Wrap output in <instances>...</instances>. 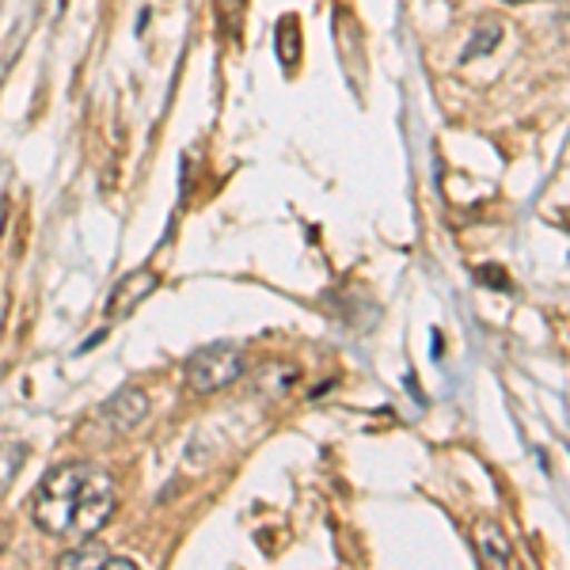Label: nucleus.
I'll list each match as a JSON object with an SVG mask.
<instances>
[{"mask_svg": "<svg viewBox=\"0 0 570 570\" xmlns=\"http://www.w3.org/2000/svg\"><path fill=\"white\" fill-rule=\"evenodd\" d=\"M145 415H149V395H145L141 389H122L115 392L110 400L99 407V426H107L110 434H130V430H137L145 422Z\"/></svg>", "mask_w": 570, "mask_h": 570, "instance_id": "7ed1b4c3", "label": "nucleus"}, {"mask_svg": "<svg viewBox=\"0 0 570 570\" xmlns=\"http://www.w3.org/2000/svg\"><path fill=\"white\" fill-rule=\"evenodd\" d=\"M499 39H502V27H499V23H483L480 31H475V39L468 42L464 61H472V58H483V53H491L494 46H499Z\"/></svg>", "mask_w": 570, "mask_h": 570, "instance_id": "6e6552de", "label": "nucleus"}, {"mask_svg": "<svg viewBox=\"0 0 570 570\" xmlns=\"http://www.w3.org/2000/svg\"><path fill=\"white\" fill-rule=\"evenodd\" d=\"M480 559L487 567H510L513 563V548L510 540H505V532L499 525H491V521H483L480 525Z\"/></svg>", "mask_w": 570, "mask_h": 570, "instance_id": "39448f33", "label": "nucleus"}, {"mask_svg": "<svg viewBox=\"0 0 570 570\" xmlns=\"http://www.w3.org/2000/svg\"><path fill=\"white\" fill-rule=\"evenodd\" d=\"M104 570H137V563H134V559H126V556H107Z\"/></svg>", "mask_w": 570, "mask_h": 570, "instance_id": "1a4fd4ad", "label": "nucleus"}, {"mask_svg": "<svg viewBox=\"0 0 570 570\" xmlns=\"http://www.w3.org/2000/svg\"><path fill=\"white\" fill-rule=\"evenodd\" d=\"M156 282L160 278H156L153 271H134L130 278L118 282L115 293H110V316H126V312H134L156 289Z\"/></svg>", "mask_w": 570, "mask_h": 570, "instance_id": "20e7f679", "label": "nucleus"}, {"mask_svg": "<svg viewBox=\"0 0 570 570\" xmlns=\"http://www.w3.org/2000/svg\"><path fill=\"white\" fill-rule=\"evenodd\" d=\"M27 464V449L23 445H0V494L16 483V475L23 472Z\"/></svg>", "mask_w": 570, "mask_h": 570, "instance_id": "0eeeda50", "label": "nucleus"}, {"mask_svg": "<svg viewBox=\"0 0 570 570\" xmlns=\"http://www.w3.org/2000/svg\"><path fill=\"white\" fill-rule=\"evenodd\" d=\"M505 4H525V0H505Z\"/></svg>", "mask_w": 570, "mask_h": 570, "instance_id": "9d476101", "label": "nucleus"}, {"mask_svg": "<svg viewBox=\"0 0 570 570\" xmlns=\"http://www.w3.org/2000/svg\"><path fill=\"white\" fill-rule=\"evenodd\" d=\"M118 487L99 464L53 468L31 499V518L53 540H88L115 518Z\"/></svg>", "mask_w": 570, "mask_h": 570, "instance_id": "f257e3e1", "label": "nucleus"}, {"mask_svg": "<svg viewBox=\"0 0 570 570\" xmlns=\"http://www.w3.org/2000/svg\"><path fill=\"white\" fill-rule=\"evenodd\" d=\"M244 370H247V362H244L240 346H233V343L202 346L187 362V389L198 395H217V392L233 389L244 376Z\"/></svg>", "mask_w": 570, "mask_h": 570, "instance_id": "f03ea898", "label": "nucleus"}, {"mask_svg": "<svg viewBox=\"0 0 570 570\" xmlns=\"http://www.w3.org/2000/svg\"><path fill=\"white\" fill-rule=\"evenodd\" d=\"M107 556L110 551L99 544V540H85L80 548H72V551H66V556L58 559V567H66V570H99L107 563Z\"/></svg>", "mask_w": 570, "mask_h": 570, "instance_id": "423d86ee", "label": "nucleus"}]
</instances>
